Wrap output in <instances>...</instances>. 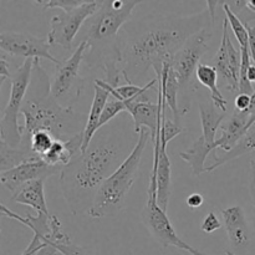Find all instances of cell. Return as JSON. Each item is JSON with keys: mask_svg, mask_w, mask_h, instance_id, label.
I'll return each instance as SVG.
<instances>
[{"mask_svg": "<svg viewBox=\"0 0 255 255\" xmlns=\"http://www.w3.org/2000/svg\"><path fill=\"white\" fill-rule=\"evenodd\" d=\"M214 24L209 10L191 16L146 17L132 32L120 36L121 71L126 84H136L148 69L162 71L187 40Z\"/></svg>", "mask_w": 255, "mask_h": 255, "instance_id": "cell-1", "label": "cell"}, {"mask_svg": "<svg viewBox=\"0 0 255 255\" xmlns=\"http://www.w3.org/2000/svg\"><path fill=\"white\" fill-rule=\"evenodd\" d=\"M34 60L31 82L21 109L24 125L21 126V142L24 149H31V137L35 132L49 131L60 141H69L82 133L87 120L74 111V107H64L51 95V81L47 72Z\"/></svg>", "mask_w": 255, "mask_h": 255, "instance_id": "cell-2", "label": "cell"}, {"mask_svg": "<svg viewBox=\"0 0 255 255\" xmlns=\"http://www.w3.org/2000/svg\"><path fill=\"white\" fill-rule=\"evenodd\" d=\"M120 158L116 142L100 139L62 168L60 188L72 214L89 213L100 187L122 163Z\"/></svg>", "mask_w": 255, "mask_h": 255, "instance_id": "cell-3", "label": "cell"}, {"mask_svg": "<svg viewBox=\"0 0 255 255\" xmlns=\"http://www.w3.org/2000/svg\"><path fill=\"white\" fill-rule=\"evenodd\" d=\"M136 0H105L99 10L87 20L82 40L87 41L84 61L89 69H101L106 82L119 87L121 71L120 30L132 16Z\"/></svg>", "mask_w": 255, "mask_h": 255, "instance_id": "cell-4", "label": "cell"}, {"mask_svg": "<svg viewBox=\"0 0 255 255\" xmlns=\"http://www.w3.org/2000/svg\"><path fill=\"white\" fill-rule=\"evenodd\" d=\"M149 139H151L149 129L142 128L132 151L127 154L119 168L100 187L95 197L94 204L87 213L91 218L100 219L114 217L124 209L127 196L138 174L142 156Z\"/></svg>", "mask_w": 255, "mask_h": 255, "instance_id": "cell-5", "label": "cell"}, {"mask_svg": "<svg viewBox=\"0 0 255 255\" xmlns=\"http://www.w3.org/2000/svg\"><path fill=\"white\" fill-rule=\"evenodd\" d=\"M213 36V24L208 25L189 37L173 57L171 66L179 82V112L181 116L188 114L191 110V101L197 90L196 71L201 64V59L209 49V41Z\"/></svg>", "mask_w": 255, "mask_h": 255, "instance_id": "cell-6", "label": "cell"}, {"mask_svg": "<svg viewBox=\"0 0 255 255\" xmlns=\"http://www.w3.org/2000/svg\"><path fill=\"white\" fill-rule=\"evenodd\" d=\"M34 60L25 59L21 66L17 67L11 76L9 101L0 121V142H5L10 147H19L21 142V126L19 125V116L21 115L22 105L31 82Z\"/></svg>", "mask_w": 255, "mask_h": 255, "instance_id": "cell-7", "label": "cell"}, {"mask_svg": "<svg viewBox=\"0 0 255 255\" xmlns=\"http://www.w3.org/2000/svg\"><path fill=\"white\" fill-rule=\"evenodd\" d=\"M87 41L81 40L71 56L56 65L51 80V95L64 107H74L79 99L85 81L80 75V67L84 62Z\"/></svg>", "mask_w": 255, "mask_h": 255, "instance_id": "cell-8", "label": "cell"}, {"mask_svg": "<svg viewBox=\"0 0 255 255\" xmlns=\"http://www.w3.org/2000/svg\"><path fill=\"white\" fill-rule=\"evenodd\" d=\"M101 1L91 0L85 2L82 6L69 12H60L50 19V31L47 41L51 46L71 50L75 37L79 34L82 25L99 10Z\"/></svg>", "mask_w": 255, "mask_h": 255, "instance_id": "cell-9", "label": "cell"}, {"mask_svg": "<svg viewBox=\"0 0 255 255\" xmlns=\"http://www.w3.org/2000/svg\"><path fill=\"white\" fill-rule=\"evenodd\" d=\"M142 221L151 236L163 247H176L183 251L191 252L192 247L177 236L167 212H164L157 202V187L149 184L147 191L146 206L142 211Z\"/></svg>", "mask_w": 255, "mask_h": 255, "instance_id": "cell-10", "label": "cell"}, {"mask_svg": "<svg viewBox=\"0 0 255 255\" xmlns=\"http://www.w3.org/2000/svg\"><path fill=\"white\" fill-rule=\"evenodd\" d=\"M222 41L217 50L216 55L212 59V66L217 70L219 76L226 84L227 90L232 94L239 92V82H241V67H242V54L241 50H237L229 36V22L223 20L222 26Z\"/></svg>", "mask_w": 255, "mask_h": 255, "instance_id": "cell-11", "label": "cell"}, {"mask_svg": "<svg viewBox=\"0 0 255 255\" xmlns=\"http://www.w3.org/2000/svg\"><path fill=\"white\" fill-rule=\"evenodd\" d=\"M47 39L34 36L26 32L2 31L0 34V49L10 56H21L25 59H46L57 65L60 60L50 52Z\"/></svg>", "mask_w": 255, "mask_h": 255, "instance_id": "cell-12", "label": "cell"}, {"mask_svg": "<svg viewBox=\"0 0 255 255\" xmlns=\"http://www.w3.org/2000/svg\"><path fill=\"white\" fill-rule=\"evenodd\" d=\"M61 168L49 166L42 158L26 161L19 166L14 167L7 171L0 172V182L6 189H9L12 194L21 188L24 184L36 179H46L47 177L61 172Z\"/></svg>", "mask_w": 255, "mask_h": 255, "instance_id": "cell-13", "label": "cell"}, {"mask_svg": "<svg viewBox=\"0 0 255 255\" xmlns=\"http://www.w3.org/2000/svg\"><path fill=\"white\" fill-rule=\"evenodd\" d=\"M157 102L152 101H132L125 104L127 112L132 116L134 122V132L139 133L142 128H147L151 132V141L156 142L157 133L161 129L162 119L166 115L163 97L161 90H157Z\"/></svg>", "mask_w": 255, "mask_h": 255, "instance_id": "cell-14", "label": "cell"}, {"mask_svg": "<svg viewBox=\"0 0 255 255\" xmlns=\"http://www.w3.org/2000/svg\"><path fill=\"white\" fill-rule=\"evenodd\" d=\"M153 147V163H152L151 178L157 182V202L158 206L167 212L172 184V164L166 148L167 144L162 143L161 136H157Z\"/></svg>", "mask_w": 255, "mask_h": 255, "instance_id": "cell-15", "label": "cell"}, {"mask_svg": "<svg viewBox=\"0 0 255 255\" xmlns=\"http://www.w3.org/2000/svg\"><path fill=\"white\" fill-rule=\"evenodd\" d=\"M255 126V115L249 111H234L221 126L222 136L216 141V148L227 153Z\"/></svg>", "mask_w": 255, "mask_h": 255, "instance_id": "cell-16", "label": "cell"}, {"mask_svg": "<svg viewBox=\"0 0 255 255\" xmlns=\"http://www.w3.org/2000/svg\"><path fill=\"white\" fill-rule=\"evenodd\" d=\"M224 227L228 241L236 249L246 248L252 239L251 228L247 222L244 209L241 206H233L222 211Z\"/></svg>", "mask_w": 255, "mask_h": 255, "instance_id": "cell-17", "label": "cell"}, {"mask_svg": "<svg viewBox=\"0 0 255 255\" xmlns=\"http://www.w3.org/2000/svg\"><path fill=\"white\" fill-rule=\"evenodd\" d=\"M94 101H92L91 109H90V114L87 116L86 126L84 129V143H82L81 152H86L89 147L91 146L92 138L96 134L97 129H100V120H101L102 112H104L105 106H106L107 101L111 97L110 92L104 87L99 86V85L94 84Z\"/></svg>", "mask_w": 255, "mask_h": 255, "instance_id": "cell-18", "label": "cell"}, {"mask_svg": "<svg viewBox=\"0 0 255 255\" xmlns=\"http://www.w3.org/2000/svg\"><path fill=\"white\" fill-rule=\"evenodd\" d=\"M158 81V89L161 90L162 97H163L164 106L168 107L173 114L174 122L179 124L181 120V112H179V82L177 80L176 74L171 66V62H166L163 66L161 76L156 77Z\"/></svg>", "mask_w": 255, "mask_h": 255, "instance_id": "cell-19", "label": "cell"}, {"mask_svg": "<svg viewBox=\"0 0 255 255\" xmlns=\"http://www.w3.org/2000/svg\"><path fill=\"white\" fill-rule=\"evenodd\" d=\"M44 187V179H36V181L29 182V183L24 184L21 188L17 189L11 196V199L15 203L30 207L37 214H47V216H50L49 209H47L46 206V199H45Z\"/></svg>", "mask_w": 255, "mask_h": 255, "instance_id": "cell-20", "label": "cell"}, {"mask_svg": "<svg viewBox=\"0 0 255 255\" xmlns=\"http://www.w3.org/2000/svg\"><path fill=\"white\" fill-rule=\"evenodd\" d=\"M199 117H201L202 132H203L202 136L204 141L216 148L217 132L223 125L227 114L219 111L213 104H201L199 105Z\"/></svg>", "mask_w": 255, "mask_h": 255, "instance_id": "cell-21", "label": "cell"}, {"mask_svg": "<svg viewBox=\"0 0 255 255\" xmlns=\"http://www.w3.org/2000/svg\"><path fill=\"white\" fill-rule=\"evenodd\" d=\"M218 72L212 65L201 62L196 71V79L201 85L211 91L212 104L222 112L228 111V102L218 87Z\"/></svg>", "mask_w": 255, "mask_h": 255, "instance_id": "cell-22", "label": "cell"}, {"mask_svg": "<svg viewBox=\"0 0 255 255\" xmlns=\"http://www.w3.org/2000/svg\"><path fill=\"white\" fill-rule=\"evenodd\" d=\"M213 151H216V148L207 143L203 136H199L188 149L179 152V157L189 164L194 176L199 177L202 173L207 172L206 159Z\"/></svg>", "mask_w": 255, "mask_h": 255, "instance_id": "cell-23", "label": "cell"}, {"mask_svg": "<svg viewBox=\"0 0 255 255\" xmlns=\"http://www.w3.org/2000/svg\"><path fill=\"white\" fill-rule=\"evenodd\" d=\"M37 154L21 147H10L5 142H0V172L7 171L26 161L39 159Z\"/></svg>", "mask_w": 255, "mask_h": 255, "instance_id": "cell-24", "label": "cell"}, {"mask_svg": "<svg viewBox=\"0 0 255 255\" xmlns=\"http://www.w3.org/2000/svg\"><path fill=\"white\" fill-rule=\"evenodd\" d=\"M255 151V128H252L233 148L229 152L224 153L223 156H214V162L209 167H207V172H213L214 169L219 168L223 164L244 156L247 153Z\"/></svg>", "mask_w": 255, "mask_h": 255, "instance_id": "cell-25", "label": "cell"}, {"mask_svg": "<svg viewBox=\"0 0 255 255\" xmlns=\"http://www.w3.org/2000/svg\"><path fill=\"white\" fill-rule=\"evenodd\" d=\"M223 10L224 12H226V19L228 20L232 31H233L234 36H236L237 41H238L239 50H248L249 35H248V29H247V26L244 25V22L239 19L238 15L232 10V7L229 6L228 1L223 2Z\"/></svg>", "mask_w": 255, "mask_h": 255, "instance_id": "cell-26", "label": "cell"}, {"mask_svg": "<svg viewBox=\"0 0 255 255\" xmlns=\"http://www.w3.org/2000/svg\"><path fill=\"white\" fill-rule=\"evenodd\" d=\"M55 141H56V138L49 131L41 129V131L35 132L31 137L32 152L42 158V156H45L49 152Z\"/></svg>", "mask_w": 255, "mask_h": 255, "instance_id": "cell-27", "label": "cell"}, {"mask_svg": "<svg viewBox=\"0 0 255 255\" xmlns=\"http://www.w3.org/2000/svg\"><path fill=\"white\" fill-rule=\"evenodd\" d=\"M34 2L37 5H41L44 10L61 9L62 11L69 12L82 6L86 2V0H36Z\"/></svg>", "mask_w": 255, "mask_h": 255, "instance_id": "cell-28", "label": "cell"}, {"mask_svg": "<svg viewBox=\"0 0 255 255\" xmlns=\"http://www.w3.org/2000/svg\"><path fill=\"white\" fill-rule=\"evenodd\" d=\"M125 111H127V107L126 105H125V102L121 101V100H117L115 99V97H112L111 100L107 101L106 106H105L104 109V112H102L101 120H100V128L104 127L106 124H109V122L111 121V120H114L117 115Z\"/></svg>", "mask_w": 255, "mask_h": 255, "instance_id": "cell-29", "label": "cell"}, {"mask_svg": "<svg viewBox=\"0 0 255 255\" xmlns=\"http://www.w3.org/2000/svg\"><path fill=\"white\" fill-rule=\"evenodd\" d=\"M182 132H183V128L181 127V125L174 121H171V120H167L166 115H164L163 119H162L161 131H159L162 143L168 144V142H171L174 137L181 134Z\"/></svg>", "mask_w": 255, "mask_h": 255, "instance_id": "cell-30", "label": "cell"}, {"mask_svg": "<svg viewBox=\"0 0 255 255\" xmlns=\"http://www.w3.org/2000/svg\"><path fill=\"white\" fill-rule=\"evenodd\" d=\"M50 246L54 247L59 254L61 255H94L89 248H84V247H79L74 244L72 242L66 244H56V243H47Z\"/></svg>", "mask_w": 255, "mask_h": 255, "instance_id": "cell-31", "label": "cell"}, {"mask_svg": "<svg viewBox=\"0 0 255 255\" xmlns=\"http://www.w3.org/2000/svg\"><path fill=\"white\" fill-rule=\"evenodd\" d=\"M221 228H222V223L214 212H209L201 224L202 232H204V233L207 234L214 233V232L218 231V229Z\"/></svg>", "mask_w": 255, "mask_h": 255, "instance_id": "cell-32", "label": "cell"}, {"mask_svg": "<svg viewBox=\"0 0 255 255\" xmlns=\"http://www.w3.org/2000/svg\"><path fill=\"white\" fill-rule=\"evenodd\" d=\"M251 106H252V96L247 94H238L234 100V107H236V111L241 112H251ZM252 114V112H251Z\"/></svg>", "mask_w": 255, "mask_h": 255, "instance_id": "cell-33", "label": "cell"}, {"mask_svg": "<svg viewBox=\"0 0 255 255\" xmlns=\"http://www.w3.org/2000/svg\"><path fill=\"white\" fill-rule=\"evenodd\" d=\"M11 76H12V75L10 74L9 64H7L5 56H1V57H0V86L4 84L5 80L10 79Z\"/></svg>", "mask_w": 255, "mask_h": 255, "instance_id": "cell-34", "label": "cell"}, {"mask_svg": "<svg viewBox=\"0 0 255 255\" xmlns=\"http://www.w3.org/2000/svg\"><path fill=\"white\" fill-rule=\"evenodd\" d=\"M186 203L189 208H199L201 206H203L204 198L202 194L199 193H192L187 197Z\"/></svg>", "mask_w": 255, "mask_h": 255, "instance_id": "cell-35", "label": "cell"}, {"mask_svg": "<svg viewBox=\"0 0 255 255\" xmlns=\"http://www.w3.org/2000/svg\"><path fill=\"white\" fill-rule=\"evenodd\" d=\"M251 196L253 201V216H254V226H255V159H252L251 162Z\"/></svg>", "mask_w": 255, "mask_h": 255, "instance_id": "cell-36", "label": "cell"}, {"mask_svg": "<svg viewBox=\"0 0 255 255\" xmlns=\"http://www.w3.org/2000/svg\"><path fill=\"white\" fill-rule=\"evenodd\" d=\"M247 29H248V35H249V51H251L252 61L255 65V26H252L251 24L246 25Z\"/></svg>", "mask_w": 255, "mask_h": 255, "instance_id": "cell-37", "label": "cell"}, {"mask_svg": "<svg viewBox=\"0 0 255 255\" xmlns=\"http://www.w3.org/2000/svg\"><path fill=\"white\" fill-rule=\"evenodd\" d=\"M57 254H59V252H57L56 249H55L52 246L47 244V246L45 247V248L40 249V251L37 252L36 254H34V255H57Z\"/></svg>", "mask_w": 255, "mask_h": 255, "instance_id": "cell-38", "label": "cell"}, {"mask_svg": "<svg viewBox=\"0 0 255 255\" xmlns=\"http://www.w3.org/2000/svg\"><path fill=\"white\" fill-rule=\"evenodd\" d=\"M247 80H248L252 85L255 84V65L254 64H252L251 67L248 69V72H247Z\"/></svg>", "mask_w": 255, "mask_h": 255, "instance_id": "cell-39", "label": "cell"}, {"mask_svg": "<svg viewBox=\"0 0 255 255\" xmlns=\"http://www.w3.org/2000/svg\"><path fill=\"white\" fill-rule=\"evenodd\" d=\"M189 253H191V255H208V254H206V253H202V252H199V251H197V249H192L191 252H189Z\"/></svg>", "mask_w": 255, "mask_h": 255, "instance_id": "cell-40", "label": "cell"}, {"mask_svg": "<svg viewBox=\"0 0 255 255\" xmlns=\"http://www.w3.org/2000/svg\"><path fill=\"white\" fill-rule=\"evenodd\" d=\"M226 255H237V254H234L233 252H229L228 251V252H226Z\"/></svg>", "mask_w": 255, "mask_h": 255, "instance_id": "cell-41", "label": "cell"}]
</instances>
